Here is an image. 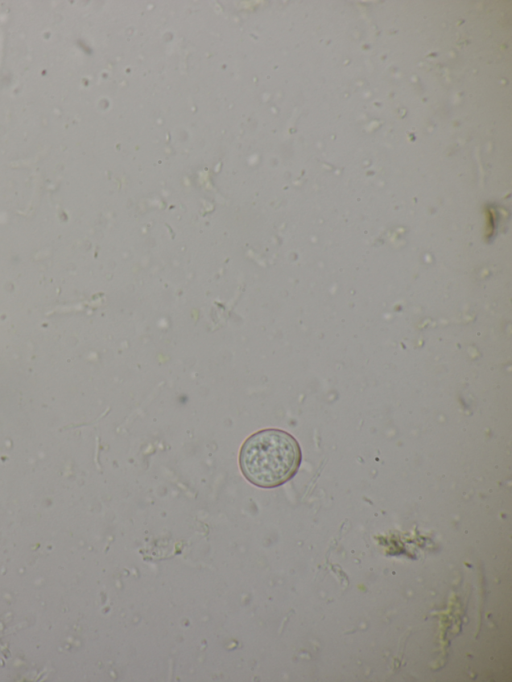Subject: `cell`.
<instances>
[{
    "instance_id": "cell-1",
    "label": "cell",
    "mask_w": 512,
    "mask_h": 682,
    "mask_svg": "<svg viewBox=\"0 0 512 682\" xmlns=\"http://www.w3.org/2000/svg\"><path fill=\"white\" fill-rule=\"evenodd\" d=\"M302 453L297 440L280 429H264L249 436L239 453L244 477L261 488H275L297 473Z\"/></svg>"
}]
</instances>
